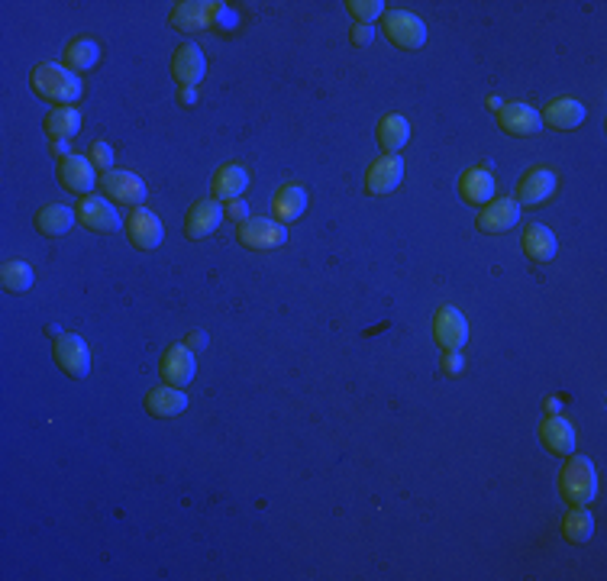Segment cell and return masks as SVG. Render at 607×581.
<instances>
[{
    "label": "cell",
    "instance_id": "8d00e7d4",
    "mask_svg": "<svg viewBox=\"0 0 607 581\" xmlns=\"http://www.w3.org/2000/svg\"><path fill=\"white\" fill-rule=\"evenodd\" d=\"M188 349H207V336L204 333H191L188 336Z\"/></svg>",
    "mask_w": 607,
    "mask_h": 581
},
{
    "label": "cell",
    "instance_id": "30bf717a",
    "mask_svg": "<svg viewBox=\"0 0 607 581\" xmlns=\"http://www.w3.org/2000/svg\"><path fill=\"white\" fill-rule=\"evenodd\" d=\"M223 217H227V207L214 201V197H201V201H194L185 214V236L194 239V243H201V239L217 233Z\"/></svg>",
    "mask_w": 607,
    "mask_h": 581
},
{
    "label": "cell",
    "instance_id": "4316f807",
    "mask_svg": "<svg viewBox=\"0 0 607 581\" xmlns=\"http://www.w3.org/2000/svg\"><path fill=\"white\" fill-rule=\"evenodd\" d=\"M75 220H78V214L65 204H46V207L36 210V230L49 239H59L65 233H72Z\"/></svg>",
    "mask_w": 607,
    "mask_h": 581
},
{
    "label": "cell",
    "instance_id": "ac0fdd59",
    "mask_svg": "<svg viewBox=\"0 0 607 581\" xmlns=\"http://www.w3.org/2000/svg\"><path fill=\"white\" fill-rule=\"evenodd\" d=\"M498 126L511 136H536L543 130V117L540 110H533L530 104L511 101L498 107Z\"/></svg>",
    "mask_w": 607,
    "mask_h": 581
},
{
    "label": "cell",
    "instance_id": "603a6c76",
    "mask_svg": "<svg viewBox=\"0 0 607 581\" xmlns=\"http://www.w3.org/2000/svg\"><path fill=\"white\" fill-rule=\"evenodd\" d=\"M540 117L546 126H553V130H575V126L585 123L588 110L582 101H575V97H556L553 104H546Z\"/></svg>",
    "mask_w": 607,
    "mask_h": 581
},
{
    "label": "cell",
    "instance_id": "d6a6232c",
    "mask_svg": "<svg viewBox=\"0 0 607 581\" xmlns=\"http://www.w3.org/2000/svg\"><path fill=\"white\" fill-rule=\"evenodd\" d=\"M88 159L94 162V168L97 172H114V149H110L107 143H101V139H97V143H91V149H88Z\"/></svg>",
    "mask_w": 607,
    "mask_h": 581
},
{
    "label": "cell",
    "instance_id": "6da1fadb",
    "mask_svg": "<svg viewBox=\"0 0 607 581\" xmlns=\"http://www.w3.org/2000/svg\"><path fill=\"white\" fill-rule=\"evenodd\" d=\"M33 91L42 97V101H52L55 107H75L84 94L81 78L72 72L68 65H55V62H42L33 68L30 75Z\"/></svg>",
    "mask_w": 607,
    "mask_h": 581
},
{
    "label": "cell",
    "instance_id": "e0dca14e",
    "mask_svg": "<svg viewBox=\"0 0 607 581\" xmlns=\"http://www.w3.org/2000/svg\"><path fill=\"white\" fill-rule=\"evenodd\" d=\"M249 188V168L239 165V162H227L220 165L214 178H210V197L220 204H230V201H239V197L246 194Z\"/></svg>",
    "mask_w": 607,
    "mask_h": 581
},
{
    "label": "cell",
    "instance_id": "d6986e66",
    "mask_svg": "<svg viewBox=\"0 0 607 581\" xmlns=\"http://www.w3.org/2000/svg\"><path fill=\"white\" fill-rule=\"evenodd\" d=\"M194 368H197V359L188 346H168L165 356L159 362V372H162V381L172 388H185L194 381Z\"/></svg>",
    "mask_w": 607,
    "mask_h": 581
},
{
    "label": "cell",
    "instance_id": "2e32d148",
    "mask_svg": "<svg viewBox=\"0 0 607 581\" xmlns=\"http://www.w3.org/2000/svg\"><path fill=\"white\" fill-rule=\"evenodd\" d=\"M220 7L223 4H214V0H181V4H175L168 23H172L175 30H181V33L207 30V26L214 23V17L220 13Z\"/></svg>",
    "mask_w": 607,
    "mask_h": 581
},
{
    "label": "cell",
    "instance_id": "ffe728a7",
    "mask_svg": "<svg viewBox=\"0 0 607 581\" xmlns=\"http://www.w3.org/2000/svg\"><path fill=\"white\" fill-rule=\"evenodd\" d=\"M494 191H498V184H494V175L488 172V168H482V165L465 168V172L459 175V197H462L465 204L485 207V204L494 201Z\"/></svg>",
    "mask_w": 607,
    "mask_h": 581
},
{
    "label": "cell",
    "instance_id": "5b68a950",
    "mask_svg": "<svg viewBox=\"0 0 607 581\" xmlns=\"http://www.w3.org/2000/svg\"><path fill=\"white\" fill-rule=\"evenodd\" d=\"M101 191H104V197H110V201L123 204V207H143L146 197H149L146 181L139 178L136 172H126V168H114V172H107L101 178Z\"/></svg>",
    "mask_w": 607,
    "mask_h": 581
},
{
    "label": "cell",
    "instance_id": "e575fe53",
    "mask_svg": "<svg viewBox=\"0 0 607 581\" xmlns=\"http://www.w3.org/2000/svg\"><path fill=\"white\" fill-rule=\"evenodd\" d=\"M372 39H375V30H372V26H365V23H352V30H349V42H352V46H369Z\"/></svg>",
    "mask_w": 607,
    "mask_h": 581
},
{
    "label": "cell",
    "instance_id": "74e56055",
    "mask_svg": "<svg viewBox=\"0 0 607 581\" xmlns=\"http://www.w3.org/2000/svg\"><path fill=\"white\" fill-rule=\"evenodd\" d=\"M197 101V88H185L181 91V104H194Z\"/></svg>",
    "mask_w": 607,
    "mask_h": 581
},
{
    "label": "cell",
    "instance_id": "7a4b0ae2",
    "mask_svg": "<svg viewBox=\"0 0 607 581\" xmlns=\"http://www.w3.org/2000/svg\"><path fill=\"white\" fill-rule=\"evenodd\" d=\"M559 494L572 507H588L598 498V472L595 462L585 456H569V462L559 472Z\"/></svg>",
    "mask_w": 607,
    "mask_h": 581
},
{
    "label": "cell",
    "instance_id": "cb8c5ba5",
    "mask_svg": "<svg viewBox=\"0 0 607 581\" xmlns=\"http://www.w3.org/2000/svg\"><path fill=\"white\" fill-rule=\"evenodd\" d=\"M375 139L385 155H398L407 146V139H411V123H407V117H401V113H388V117L378 120Z\"/></svg>",
    "mask_w": 607,
    "mask_h": 581
},
{
    "label": "cell",
    "instance_id": "836d02e7",
    "mask_svg": "<svg viewBox=\"0 0 607 581\" xmlns=\"http://www.w3.org/2000/svg\"><path fill=\"white\" fill-rule=\"evenodd\" d=\"M440 368L446 375H462L465 372V359H462V349H446L443 352V362H440Z\"/></svg>",
    "mask_w": 607,
    "mask_h": 581
},
{
    "label": "cell",
    "instance_id": "3957f363",
    "mask_svg": "<svg viewBox=\"0 0 607 581\" xmlns=\"http://www.w3.org/2000/svg\"><path fill=\"white\" fill-rule=\"evenodd\" d=\"M381 33H385L398 49L414 52L427 42V23L411 10H388L381 17Z\"/></svg>",
    "mask_w": 607,
    "mask_h": 581
},
{
    "label": "cell",
    "instance_id": "83f0119b",
    "mask_svg": "<svg viewBox=\"0 0 607 581\" xmlns=\"http://www.w3.org/2000/svg\"><path fill=\"white\" fill-rule=\"evenodd\" d=\"M42 130L52 139V143H68L72 136H78L81 130V110L78 107H55L49 110L46 123H42Z\"/></svg>",
    "mask_w": 607,
    "mask_h": 581
},
{
    "label": "cell",
    "instance_id": "d4e9b609",
    "mask_svg": "<svg viewBox=\"0 0 607 581\" xmlns=\"http://www.w3.org/2000/svg\"><path fill=\"white\" fill-rule=\"evenodd\" d=\"M559 252V243H556V233L549 230L543 223H530L524 230V255L530 262L543 265V262H553Z\"/></svg>",
    "mask_w": 607,
    "mask_h": 581
},
{
    "label": "cell",
    "instance_id": "4dcf8cb0",
    "mask_svg": "<svg viewBox=\"0 0 607 581\" xmlns=\"http://www.w3.org/2000/svg\"><path fill=\"white\" fill-rule=\"evenodd\" d=\"M562 536H566L569 543H591V536H595V517H591L588 507H572L566 517H562Z\"/></svg>",
    "mask_w": 607,
    "mask_h": 581
},
{
    "label": "cell",
    "instance_id": "d590c367",
    "mask_svg": "<svg viewBox=\"0 0 607 581\" xmlns=\"http://www.w3.org/2000/svg\"><path fill=\"white\" fill-rule=\"evenodd\" d=\"M223 207H227V220L246 223V214H249V207L243 204V197H239V201H230V204H223Z\"/></svg>",
    "mask_w": 607,
    "mask_h": 581
},
{
    "label": "cell",
    "instance_id": "9a60e30c",
    "mask_svg": "<svg viewBox=\"0 0 607 581\" xmlns=\"http://www.w3.org/2000/svg\"><path fill=\"white\" fill-rule=\"evenodd\" d=\"M59 181H62L65 191L84 197V194H91L97 188V168H94V162L88 159V155L68 152V155H62V162H59Z\"/></svg>",
    "mask_w": 607,
    "mask_h": 581
},
{
    "label": "cell",
    "instance_id": "f546056e",
    "mask_svg": "<svg viewBox=\"0 0 607 581\" xmlns=\"http://www.w3.org/2000/svg\"><path fill=\"white\" fill-rule=\"evenodd\" d=\"M33 281H36V275H33V265L30 262L10 259V262L0 265V285H4L7 294H26V291L33 288Z\"/></svg>",
    "mask_w": 607,
    "mask_h": 581
},
{
    "label": "cell",
    "instance_id": "9c48e42d",
    "mask_svg": "<svg viewBox=\"0 0 607 581\" xmlns=\"http://www.w3.org/2000/svg\"><path fill=\"white\" fill-rule=\"evenodd\" d=\"M172 78L181 88H201L207 78V55L197 42H181L172 55Z\"/></svg>",
    "mask_w": 607,
    "mask_h": 581
},
{
    "label": "cell",
    "instance_id": "1f68e13d",
    "mask_svg": "<svg viewBox=\"0 0 607 581\" xmlns=\"http://www.w3.org/2000/svg\"><path fill=\"white\" fill-rule=\"evenodd\" d=\"M346 10L352 13V20L372 26V20L385 17V4L381 0H346Z\"/></svg>",
    "mask_w": 607,
    "mask_h": 581
},
{
    "label": "cell",
    "instance_id": "8992f818",
    "mask_svg": "<svg viewBox=\"0 0 607 581\" xmlns=\"http://www.w3.org/2000/svg\"><path fill=\"white\" fill-rule=\"evenodd\" d=\"M123 230H126V236H130V243L143 252L159 249L162 239H165V226H162L159 214L149 207H133L130 214H126Z\"/></svg>",
    "mask_w": 607,
    "mask_h": 581
},
{
    "label": "cell",
    "instance_id": "484cf974",
    "mask_svg": "<svg viewBox=\"0 0 607 581\" xmlns=\"http://www.w3.org/2000/svg\"><path fill=\"white\" fill-rule=\"evenodd\" d=\"M307 204H310L307 188H301V184H285V188H278L272 197V214L278 223H291V220L304 217Z\"/></svg>",
    "mask_w": 607,
    "mask_h": 581
},
{
    "label": "cell",
    "instance_id": "7402d4cb",
    "mask_svg": "<svg viewBox=\"0 0 607 581\" xmlns=\"http://www.w3.org/2000/svg\"><path fill=\"white\" fill-rule=\"evenodd\" d=\"M540 443L553 456H572L575 452V427L562 414H549L540 423Z\"/></svg>",
    "mask_w": 607,
    "mask_h": 581
},
{
    "label": "cell",
    "instance_id": "277c9868",
    "mask_svg": "<svg viewBox=\"0 0 607 581\" xmlns=\"http://www.w3.org/2000/svg\"><path fill=\"white\" fill-rule=\"evenodd\" d=\"M75 214H78V223L88 226L91 233H117V230H123V223H126L117 214L114 201L104 197V194H84L78 201V207H75Z\"/></svg>",
    "mask_w": 607,
    "mask_h": 581
},
{
    "label": "cell",
    "instance_id": "f1b7e54d",
    "mask_svg": "<svg viewBox=\"0 0 607 581\" xmlns=\"http://www.w3.org/2000/svg\"><path fill=\"white\" fill-rule=\"evenodd\" d=\"M97 62H101V46H97L94 39L78 36L65 46V65L72 68L75 75L91 72V68H97Z\"/></svg>",
    "mask_w": 607,
    "mask_h": 581
},
{
    "label": "cell",
    "instance_id": "44dd1931",
    "mask_svg": "<svg viewBox=\"0 0 607 581\" xmlns=\"http://www.w3.org/2000/svg\"><path fill=\"white\" fill-rule=\"evenodd\" d=\"M146 414L155 417V420H172L178 414H185L188 410V394L185 388H172V385H162V388H152L146 394Z\"/></svg>",
    "mask_w": 607,
    "mask_h": 581
},
{
    "label": "cell",
    "instance_id": "52a82bcc",
    "mask_svg": "<svg viewBox=\"0 0 607 581\" xmlns=\"http://www.w3.org/2000/svg\"><path fill=\"white\" fill-rule=\"evenodd\" d=\"M239 243H243L246 249H256V252L281 249L288 243V230H285V223H278V220L252 217L246 223H239Z\"/></svg>",
    "mask_w": 607,
    "mask_h": 581
},
{
    "label": "cell",
    "instance_id": "4fadbf2b",
    "mask_svg": "<svg viewBox=\"0 0 607 581\" xmlns=\"http://www.w3.org/2000/svg\"><path fill=\"white\" fill-rule=\"evenodd\" d=\"M556 188H559V178H556L553 168H540V165H536V168H530L524 178H520L514 201L520 207H540V204H546L549 197L556 194Z\"/></svg>",
    "mask_w": 607,
    "mask_h": 581
},
{
    "label": "cell",
    "instance_id": "8fae6325",
    "mask_svg": "<svg viewBox=\"0 0 607 581\" xmlns=\"http://www.w3.org/2000/svg\"><path fill=\"white\" fill-rule=\"evenodd\" d=\"M433 339L440 343V349H462L469 343V320L459 307L453 304H443L440 310L433 314Z\"/></svg>",
    "mask_w": 607,
    "mask_h": 581
},
{
    "label": "cell",
    "instance_id": "ba28073f",
    "mask_svg": "<svg viewBox=\"0 0 607 581\" xmlns=\"http://www.w3.org/2000/svg\"><path fill=\"white\" fill-rule=\"evenodd\" d=\"M55 362H59V368L68 375V378H88L91 372V349L88 343L78 336V333H62L55 336Z\"/></svg>",
    "mask_w": 607,
    "mask_h": 581
},
{
    "label": "cell",
    "instance_id": "7c38bea8",
    "mask_svg": "<svg viewBox=\"0 0 607 581\" xmlns=\"http://www.w3.org/2000/svg\"><path fill=\"white\" fill-rule=\"evenodd\" d=\"M520 214H524V207H520L514 197H494L491 204L482 207V214L475 217V226H478V233L501 236L520 223Z\"/></svg>",
    "mask_w": 607,
    "mask_h": 581
},
{
    "label": "cell",
    "instance_id": "5bb4252c",
    "mask_svg": "<svg viewBox=\"0 0 607 581\" xmlns=\"http://www.w3.org/2000/svg\"><path fill=\"white\" fill-rule=\"evenodd\" d=\"M401 181H404V159L401 155L381 152L378 159L369 165V172H365V191L375 194V197H385L391 191H398Z\"/></svg>",
    "mask_w": 607,
    "mask_h": 581
}]
</instances>
